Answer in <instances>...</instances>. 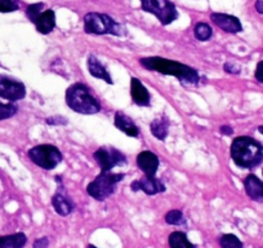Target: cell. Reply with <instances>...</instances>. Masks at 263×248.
I'll return each instance as SVG.
<instances>
[{"label": "cell", "mask_w": 263, "mask_h": 248, "mask_svg": "<svg viewBox=\"0 0 263 248\" xmlns=\"http://www.w3.org/2000/svg\"><path fill=\"white\" fill-rule=\"evenodd\" d=\"M87 248H97V247H96V245H93V244H89Z\"/></svg>", "instance_id": "e575fe53"}, {"label": "cell", "mask_w": 263, "mask_h": 248, "mask_svg": "<svg viewBox=\"0 0 263 248\" xmlns=\"http://www.w3.org/2000/svg\"><path fill=\"white\" fill-rule=\"evenodd\" d=\"M130 189L132 191L142 190L147 196H155V194L165 191V185L155 176H143L142 179L132 182Z\"/></svg>", "instance_id": "30bf717a"}, {"label": "cell", "mask_w": 263, "mask_h": 248, "mask_svg": "<svg viewBox=\"0 0 263 248\" xmlns=\"http://www.w3.org/2000/svg\"><path fill=\"white\" fill-rule=\"evenodd\" d=\"M159 164H160L159 158L153 151L146 150L138 154L137 166L145 173V176H155L156 172H158Z\"/></svg>", "instance_id": "4fadbf2b"}, {"label": "cell", "mask_w": 263, "mask_h": 248, "mask_svg": "<svg viewBox=\"0 0 263 248\" xmlns=\"http://www.w3.org/2000/svg\"><path fill=\"white\" fill-rule=\"evenodd\" d=\"M84 31L92 35H115L125 37L126 27L108 14L89 12L84 16Z\"/></svg>", "instance_id": "277c9868"}, {"label": "cell", "mask_w": 263, "mask_h": 248, "mask_svg": "<svg viewBox=\"0 0 263 248\" xmlns=\"http://www.w3.org/2000/svg\"><path fill=\"white\" fill-rule=\"evenodd\" d=\"M45 123L48 124V126H66L67 124V119L63 118V116H50V118H48L47 120H45Z\"/></svg>", "instance_id": "83f0119b"}, {"label": "cell", "mask_w": 263, "mask_h": 248, "mask_svg": "<svg viewBox=\"0 0 263 248\" xmlns=\"http://www.w3.org/2000/svg\"><path fill=\"white\" fill-rule=\"evenodd\" d=\"M140 62L145 69L151 70V72L176 77L182 84L195 85L200 80V75L196 69L181 64L178 61H172L163 57H145Z\"/></svg>", "instance_id": "6da1fadb"}, {"label": "cell", "mask_w": 263, "mask_h": 248, "mask_svg": "<svg viewBox=\"0 0 263 248\" xmlns=\"http://www.w3.org/2000/svg\"><path fill=\"white\" fill-rule=\"evenodd\" d=\"M262 173H263V171H262Z\"/></svg>", "instance_id": "d590c367"}, {"label": "cell", "mask_w": 263, "mask_h": 248, "mask_svg": "<svg viewBox=\"0 0 263 248\" xmlns=\"http://www.w3.org/2000/svg\"><path fill=\"white\" fill-rule=\"evenodd\" d=\"M93 156H95V161L97 162L102 172H108L114 167L126 164L125 155L118 149L111 148V146H102L93 154Z\"/></svg>", "instance_id": "ba28073f"}, {"label": "cell", "mask_w": 263, "mask_h": 248, "mask_svg": "<svg viewBox=\"0 0 263 248\" xmlns=\"http://www.w3.org/2000/svg\"><path fill=\"white\" fill-rule=\"evenodd\" d=\"M125 177L124 173H112L111 171L102 172L87 186V193L96 201H105L112 196L116 185Z\"/></svg>", "instance_id": "5b68a950"}, {"label": "cell", "mask_w": 263, "mask_h": 248, "mask_svg": "<svg viewBox=\"0 0 263 248\" xmlns=\"http://www.w3.org/2000/svg\"><path fill=\"white\" fill-rule=\"evenodd\" d=\"M219 132H221L222 135H226V136L234 135V130H232V127H230V126H227V124H224V126H222V127L219 128Z\"/></svg>", "instance_id": "1f68e13d"}, {"label": "cell", "mask_w": 263, "mask_h": 248, "mask_svg": "<svg viewBox=\"0 0 263 248\" xmlns=\"http://www.w3.org/2000/svg\"><path fill=\"white\" fill-rule=\"evenodd\" d=\"M222 248H242V242L234 234H224L219 238Z\"/></svg>", "instance_id": "603a6c76"}, {"label": "cell", "mask_w": 263, "mask_h": 248, "mask_svg": "<svg viewBox=\"0 0 263 248\" xmlns=\"http://www.w3.org/2000/svg\"><path fill=\"white\" fill-rule=\"evenodd\" d=\"M87 65H88V72H89V74L92 75V77L97 78V79L105 80L107 84H114L110 73L107 72L105 65H103L102 62L96 57V56L90 55L89 57H88Z\"/></svg>", "instance_id": "2e32d148"}, {"label": "cell", "mask_w": 263, "mask_h": 248, "mask_svg": "<svg viewBox=\"0 0 263 248\" xmlns=\"http://www.w3.org/2000/svg\"><path fill=\"white\" fill-rule=\"evenodd\" d=\"M169 126H171V121H169L168 116L163 115L160 116V118L154 119L150 124L151 133H153L154 137H156L158 140L164 141L168 137Z\"/></svg>", "instance_id": "d6986e66"}, {"label": "cell", "mask_w": 263, "mask_h": 248, "mask_svg": "<svg viewBox=\"0 0 263 248\" xmlns=\"http://www.w3.org/2000/svg\"><path fill=\"white\" fill-rule=\"evenodd\" d=\"M194 32L195 38L197 40H200V42H206V40H209L213 37V29L208 24H205V22H197L195 25Z\"/></svg>", "instance_id": "7402d4cb"}, {"label": "cell", "mask_w": 263, "mask_h": 248, "mask_svg": "<svg viewBox=\"0 0 263 248\" xmlns=\"http://www.w3.org/2000/svg\"><path fill=\"white\" fill-rule=\"evenodd\" d=\"M20 9L18 0H0V13H12Z\"/></svg>", "instance_id": "4316f807"}, {"label": "cell", "mask_w": 263, "mask_h": 248, "mask_svg": "<svg viewBox=\"0 0 263 248\" xmlns=\"http://www.w3.org/2000/svg\"><path fill=\"white\" fill-rule=\"evenodd\" d=\"M34 25L36 26L37 32L47 35L52 32L55 27V13L53 9H45L37 16Z\"/></svg>", "instance_id": "e0dca14e"}, {"label": "cell", "mask_w": 263, "mask_h": 248, "mask_svg": "<svg viewBox=\"0 0 263 248\" xmlns=\"http://www.w3.org/2000/svg\"><path fill=\"white\" fill-rule=\"evenodd\" d=\"M52 206L60 216H69L75 208L74 202H72V199L66 194L63 188H58L57 193L53 196Z\"/></svg>", "instance_id": "7c38bea8"}, {"label": "cell", "mask_w": 263, "mask_h": 248, "mask_svg": "<svg viewBox=\"0 0 263 248\" xmlns=\"http://www.w3.org/2000/svg\"><path fill=\"white\" fill-rule=\"evenodd\" d=\"M231 158L240 168H254L263 162V145L249 136H240L232 141Z\"/></svg>", "instance_id": "7a4b0ae2"}, {"label": "cell", "mask_w": 263, "mask_h": 248, "mask_svg": "<svg viewBox=\"0 0 263 248\" xmlns=\"http://www.w3.org/2000/svg\"><path fill=\"white\" fill-rule=\"evenodd\" d=\"M165 222L169 225H184L186 224V219L184 215L178 209H172L165 215Z\"/></svg>", "instance_id": "cb8c5ba5"}, {"label": "cell", "mask_w": 263, "mask_h": 248, "mask_svg": "<svg viewBox=\"0 0 263 248\" xmlns=\"http://www.w3.org/2000/svg\"><path fill=\"white\" fill-rule=\"evenodd\" d=\"M169 245H171V248H196V245L190 242L183 232L172 233L169 235Z\"/></svg>", "instance_id": "44dd1931"}, {"label": "cell", "mask_w": 263, "mask_h": 248, "mask_svg": "<svg viewBox=\"0 0 263 248\" xmlns=\"http://www.w3.org/2000/svg\"><path fill=\"white\" fill-rule=\"evenodd\" d=\"M27 242V238L24 233L4 235L0 237V248H24Z\"/></svg>", "instance_id": "ffe728a7"}, {"label": "cell", "mask_w": 263, "mask_h": 248, "mask_svg": "<svg viewBox=\"0 0 263 248\" xmlns=\"http://www.w3.org/2000/svg\"><path fill=\"white\" fill-rule=\"evenodd\" d=\"M25 96L26 87L24 83L7 75H0V98L14 102L25 98Z\"/></svg>", "instance_id": "9c48e42d"}, {"label": "cell", "mask_w": 263, "mask_h": 248, "mask_svg": "<svg viewBox=\"0 0 263 248\" xmlns=\"http://www.w3.org/2000/svg\"><path fill=\"white\" fill-rule=\"evenodd\" d=\"M255 9L259 14H263V0H257L255 2Z\"/></svg>", "instance_id": "d6a6232c"}, {"label": "cell", "mask_w": 263, "mask_h": 248, "mask_svg": "<svg viewBox=\"0 0 263 248\" xmlns=\"http://www.w3.org/2000/svg\"><path fill=\"white\" fill-rule=\"evenodd\" d=\"M244 189L247 196L257 203H263V182L255 174L250 173L244 180Z\"/></svg>", "instance_id": "5bb4252c"}, {"label": "cell", "mask_w": 263, "mask_h": 248, "mask_svg": "<svg viewBox=\"0 0 263 248\" xmlns=\"http://www.w3.org/2000/svg\"><path fill=\"white\" fill-rule=\"evenodd\" d=\"M211 20L214 22V25L219 27L223 31L229 34H239L242 31V25L237 17L231 16L226 13H212Z\"/></svg>", "instance_id": "8fae6325"}, {"label": "cell", "mask_w": 263, "mask_h": 248, "mask_svg": "<svg viewBox=\"0 0 263 248\" xmlns=\"http://www.w3.org/2000/svg\"><path fill=\"white\" fill-rule=\"evenodd\" d=\"M43 11H44V3L30 4V6L26 8L27 19H29L32 24H34L35 20L37 19V16H39Z\"/></svg>", "instance_id": "484cf974"}, {"label": "cell", "mask_w": 263, "mask_h": 248, "mask_svg": "<svg viewBox=\"0 0 263 248\" xmlns=\"http://www.w3.org/2000/svg\"><path fill=\"white\" fill-rule=\"evenodd\" d=\"M27 155L31 159L32 163L47 171L54 169L62 162V153L60 149L54 145H48V144L34 146L30 149Z\"/></svg>", "instance_id": "8992f818"}, {"label": "cell", "mask_w": 263, "mask_h": 248, "mask_svg": "<svg viewBox=\"0 0 263 248\" xmlns=\"http://www.w3.org/2000/svg\"><path fill=\"white\" fill-rule=\"evenodd\" d=\"M254 77H255V79L258 80V82L262 83V84H263V61H259V62L257 64Z\"/></svg>", "instance_id": "f546056e"}, {"label": "cell", "mask_w": 263, "mask_h": 248, "mask_svg": "<svg viewBox=\"0 0 263 248\" xmlns=\"http://www.w3.org/2000/svg\"><path fill=\"white\" fill-rule=\"evenodd\" d=\"M223 70L229 74H240V72H241L239 65H236L235 62H226L223 65Z\"/></svg>", "instance_id": "f1b7e54d"}, {"label": "cell", "mask_w": 263, "mask_h": 248, "mask_svg": "<svg viewBox=\"0 0 263 248\" xmlns=\"http://www.w3.org/2000/svg\"><path fill=\"white\" fill-rule=\"evenodd\" d=\"M18 111V108L14 103H3L0 102V121L14 116Z\"/></svg>", "instance_id": "d4e9b609"}, {"label": "cell", "mask_w": 263, "mask_h": 248, "mask_svg": "<svg viewBox=\"0 0 263 248\" xmlns=\"http://www.w3.org/2000/svg\"><path fill=\"white\" fill-rule=\"evenodd\" d=\"M66 103L75 113L83 115H93L101 111V105L89 88L83 83H74L66 91Z\"/></svg>", "instance_id": "3957f363"}, {"label": "cell", "mask_w": 263, "mask_h": 248, "mask_svg": "<svg viewBox=\"0 0 263 248\" xmlns=\"http://www.w3.org/2000/svg\"><path fill=\"white\" fill-rule=\"evenodd\" d=\"M114 121H115V127L118 130H120L121 132L125 133L126 136H129V137L136 138L140 135V130H138V127L135 124V121L132 120L128 115L121 113V111H118L115 114V120Z\"/></svg>", "instance_id": "ac0fdd59"}, {"label": "cell", "mask_w": 263, "mask_h": 248, "mask_svg": "<svg viewBox=\"0 0 263 248\" xmlns=\"http://www.w3.org/2000/svg\"><path fill=\"white\" fill-rule=\"evenodd\" d=\"M141 8L147 13H153L161 25L168 26L178 19L176 4L171 0H140Z\"/></svg>", "instance_id": "52a82bcc"}, {"label": "cell", "mask_w": 263, "mask_h": 248, "mask_svg": "<svg viewBox=\"0 0 263 248\" xmlns=\"http://www.w3.org/2000/svg\"><path fill=\"white\" fill-rule=\"evenodd\" d=\"M258 132H260L263 135V126H259V127H258Z\"/></svg>", "instance_id": "836d02e7"}, {"label": "cell", "mask_w": 263, "mask_h": 248, "mask_svg": "<svg viewBox=\"0 0 263 248\" xmlns=\"http://www.w3.org/2000/svg\"><path fill=\"white\" fill-rule=\"evenodd\" d=\"M48 245H49V239H48L47 237H43V238H39V239L35 240L34 244H32V247L34 248H48Z\"/></svg>", "instance_id": "4dcf8cb0"}, {"label": "cell", "mask_w": 263, "mask_h": 248, "mask_svg": "<svg viewBox=\"0 0 263 248\" xmlns=\"http://www.w3.org/2000/svg\"><path fill=\"white\" fill-rule=\"evenodd\" d=\"M130 96L135 103H137L138 106H150V93H148L147 88L137 78H132L130 79Z\"/></svg>", "instance_id": "9a60e30c"}]
</instances>
